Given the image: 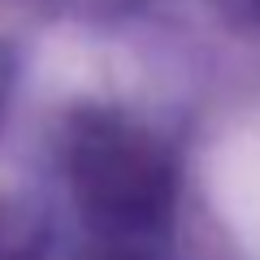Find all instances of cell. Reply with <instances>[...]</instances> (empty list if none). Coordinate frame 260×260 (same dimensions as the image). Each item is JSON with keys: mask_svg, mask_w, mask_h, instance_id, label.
<instances>
[{"mask_svg": "<svg viewBox=\"0 0 260 260\" xmlns=\"http://www.w3.org/2000/svg\"><path fill=\"white\" fill-rule=\"evenodd\" d=\"M74 174L91 217L113 230H143L165 213L169 174L156 152L130 135L100 130L83 139L74 152Z\"/></svg>", "mask_w": 260, "mask_h": 260, "instance_id": "6da1fadb", "label": "cell"}]
</instances>
